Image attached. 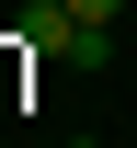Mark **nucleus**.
<instances>
[{
	"instance_id": "1",
	"label": "nucleus",
	"mask_w": 137,
	"mask_h": 148,
	"mask_svg": "<svg viewBox=\"0 0 137 148\" xmlns=\"http://www.w3.org/2000/svg\"><path fill=\"white\" fill-rule=\"evenodd\" d=\"M12 34H23V57H69V34H80V12H69V0H34V12H23Z\"/></svg>"
},
{
	"instance_id": "2",
	"label": "nucleus",
	"mask_w": 137,
	"mask_h": 148,
	"mask_svg": "<svg viewBox=\"0 0 137 148\" xmlns=\"http://www.w3.org/2000/svg\"><path fill=\"white\" fill-rule=\"evenodd\" d=\"M57 69H80V80H92V69H114V23H80V34H69V57H57Z\"/></svg>"
},
{
	"instance_id": "3",
	"label": "nucleus",
	"mask_w": 137,
	"mask_h": 148,
	"mask_svg": "<svg viewBox=\"0 0 137 148\" xmlns=\"http://www.w3.org/2000/svg\"><path fill=\"white\" fill-rule=\"evenodd\" d=\"M69 12H80V23H126L137 0H69Z\"/></svg>"
},
{
	"instance_id": "4",
	"label": "nucleus",
	"mask_w": 137,
	"mask_h": 148,
	"mask_svg": "<svg viewBox=\"0 0 137 148\" xmlns=\"http://www.w3.org/2000/svg\"><path fill=\"white\" fill-rule=\"evenodd\" d=\"M126 23H137V12H126Z\"/></svg>"
},
{
	"instance_id": "5",
	"label": "nucleus",
	"mask_w": 137,
	"mask_h": 148,
	"mask_svg": "<svg viewBox=\"0 0 137 148\" xmlns=\"http://www.w3.org/2000/svg\"><path fill=\"white\" fill-rule=\"evenodd\" d=\"M34 148H46V137H34Z\"/></svg>"
}]
</instances>
